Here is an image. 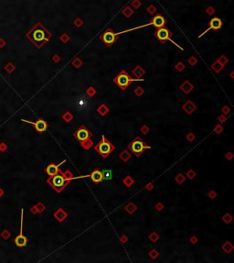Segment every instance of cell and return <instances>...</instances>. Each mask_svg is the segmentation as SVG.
<instances>
[{"instance_id": "obj_53", "label": "cell", "mask_w": 234, "mask_h": 263, "mask_svg": "<svg viewBox=\"0 0 234 263\" xmlns=\"http://www.w3.org/2000/svg\"><path fill=\"white\" fill-rule=\"evenodd\" d=\"M164 205H163V203H161V202H158V203H156V206H155V208H156V210L158 211V212H161V211L164 209Z\"/></svg>"}, {"instance_id": "obj_9", "label": "cell", "mask_w": 234, "mask_h": 263, "mask_svg": "<svg viewBox=\"0 0 234 263\" xmlns=\"http://www.w3.org/2000/svg\"><path fill=\"white\" fill-rule=\"evenodd\" d=\"M221 27H222V20H221L220 18H218V17H213V18L209 20L208 28H207L206 30H204L202 33H200V34L199 35V39L202 38L206 33H208L209 30L217 31V30L220 29Z\"/></svg>"}, {"instance_id": "obj_46", "label": "cell", "mask_w": 234, "mask_h": 263, "mask_svg": "<svg viewBox=\"0 0 234 263\" xmlns=\"http://www.w3.org/2000/svg\"><path fill=\"white\" fill-rule=\"evenodd\" d=\"M45 208H46V207H45V206H44L42 203H39V204L36 206V209H37V213H38V214H41L43 211L45 210Z\"/></svg>"}, {"instance_id": "obj_51", "label": "cell", "mask_w": 234, "mask_h": 263, "mask_svg": "<svg viewBox=\"0 0 234 263\" xmlns=\"http://www.w3.org/2000/svg\"><path fill=\"white\" fill-rule=\"evenodd\" d=\"M128 240H129V238H128V237H127L126 235H122V236L120 237V238H119V241L121 242L122 245L126 244V243L128 242Z\"/></svg>"}, {"instance_id": "obj_6", "label": "cell", "mask_w": 234, "mask_h": 263, "mask_svg": "<svg viewBox=\"0 0 234 263\" xmlns=\"http://www.w3.org/2000/svg\"><path fill=\"white\" fill-rule=\"evenodd\" d=\"M166 24V19L161 14H156V16H154V18L150 20V22L147 23V24L134 27V28H130V29L123 30V31H120V32H116V33H117V35H120V34H123V33H126V32H129V31H133V30H135V29H139V28H146V27L148 26H154L156 28H159L165 27Z\"/></svg>"}, {"instance_id": "obj_19", "label": "cell", "mask_w": 234, "mask_h": 263, "mask_svg": "<svg viewBox=\"0 0 234 263\" xmlns=\"http://www.w3.org/2000/svg\"><path fill=\"white\" fill-rule=\"evenodd\" d=\"M80 147H81L83 150H85V151H89V150H91V149L94 146V142H93V140H92L91 138L84 139V140L80 141Z\"/></svg>"}, {"instance_id": "obj_2", "label": "cell", "mask_w": 234, "mask_h": 263, "mask_svg": "<svg viewBox=\"0 0 234 263\" xmlns=\"http://www.w3.org/2000/svg\"><path fill=\"white\" fill-rule=\"evenodd\" d=\"M47 183L55 190L56 193H60L63 191V189L65 187H67L69 185V184L71 183V180L66 179L63 176L62 172L60 171L57 174H55L53 176H50L47 179Z\"/></svg>"}, {"instance_id": "obj_58", "label": "cell", "mask_w": 234, "mask_h": 263, "mask_svg": "<svg viewBox=\"0 0 234 263\" xmlns=\"http://www.w3.org/2000/svg\"><path fill=\"white\" fill-rule=\"evenodd\" d=\"M233 74H234V72H232V73L230 74V76H231V78H232V79H233V78H234Z\"/></svg>"}, {"instance_id": "obj_26", "label": "cell", "mask_w": 234, "mask_h": 263, "mask_svg": "<svg viewBox=\"0 0 234 263\" xmlns=\"http://www.w3.org/2000/svg\"><path fill=\"white\" fill-rule=\"evenodd\" d=\"M123 184H125V186H126L127 188H130L132 187L133 184H134V180L132 178V176L130 175H126L124 179H123Z\"/></svg>"}, {"instance_id": "obj_15", "label": "cell", "mask_w": 234, "mask_h": 263, "mask_svg": "<svg viewBox=\"0 0 234 263\" xmlns=\"http://www.w3.org/2000/svg\"><path fill=\"white\" fill-rule=\"evenodd\" d=\"M53 216H54V218H55L58 222L62 223V222H64V221L68 218L69 214L64 210L62 207H60L59 209H57V210L54 212Z\"/></svg>"}, {"instance_id": "obj_33", "label": "cell", "mask_w": 234, "mask_h": 263, "mask_svg": "<svg viewBox=\"0 0 234 263\" xmlns=\"http://www.w3.org/2000/svg\"><path fill=\"white\" fill-rule=\"evenodd\" d=\"M86 95L89 96V97H93L96 94H97V90L96 88H94L93 86H90L87 88V90L85 91Z\"/></svg>"}, {"instance_id": "obj_30", "label": "cell", "mask_w": 234, "mask_h": 263, "mask_svg": "<svg viewBox=\"0 0 234 263\" xmlns=\"http://www.w3.org/2000/svg\"><path fill=\"white\" fill-rule=\"evenodd\" d=\"M221 220H222V221H223V223H225L226 225H229V224H231V223H232V221L233 220V218H232V215L231 214L226 213L225 214H223V215H222Z\"/></svg>"}, {"instance_id": "obj_56", "label": "cell", "mask_w": 234, "mask_h": 263, "mask_svg": "<svg viewBox=\"0 0 234 263\" xmlns=\"http://www.w3.org/2000/svg\"><path fill=\"white\" fill-rule=\"evenodd\" d=\"M146 189L148 191V192H151L152 190H154V184L152 183H148V184L146 185Z\"/></svg>"}, {"instance_id": "obj_7", "label": "cell", "mask_w": 234, "mask_h": 263, "mask_svg": "<svg viewBox=\"0 0 234 263\" xmlns=\"http://www.w3.org/2000/svg\"><path fill=\"white\" fill-rule=\"evenodd\" d=\"M154 35H155V37H156V39H157L161 43L165 44L166 40H169V41H171L174 45H176L177 47H179L181 51H184V49H183L182 47H180L179 44H177L174 40H171L172 33H171V31H170L168 28H165V27L159 28H157L156 31H155Z\"/></svg>"}, {"instance_id": "obj_23", "label": "cell", "mask_w": 234, "mask_h": 263, "mask_svg": "<svg viewBox=\"0 0 234 263\" xmlns=\"http://www.w3.org/2000/svg\"><path fill=\"white\" fill-rule=\"evenodd\" d=\"M125 210L129 214H133L136 210H137V206L133 203V202H129L125 206Z\"/></svg>"}, {"instance_id": "obj_27", "label": "cell", "mask_w": 234, "mask_h": 263, "mask_svg": "<svg viewBox=\"0 0 234 263\" xmlns=\"http://www.w3.org/2000/svg\"><path fill=\"white\" fill-rule=\"evenodd\" d=\"M122 14L125 17V18H131L133 15V9L131 6H125L123 10H122Z\"/></svg>"}, {"instance_id": "obj_49", "label": "cell", "mask_w": 234, "mask_h": 263, "mask_svg": "<svg viewBox=\"0 0 234 263\" xmlns=\"http://www.w3.org/2000/svg\"><path fill=\"white\" fill-rule=\"evenodd\" d=\"M217 195H218V193H217V192H216V191H214V190H210V191L208 193V198H209V199H211V200L215 199V198L217 197Z\"/></svg>"}, {"instance_id": "obj_40", "label": "cell", "mask_w": 234, "mask_h": 263, "mask_svg": "<svg viewBox=\"0 0 234 263\" xmlns=\"http://www.w3.org/2000/svg\"><path fill=\"white\" fill-rule=\"evenodd\" d=\"M187 63H188L190 66H195V65L198 63V59H197L194 55H192V56H190V57L187 59Z\"/></svg>"}, {"instance_id": "obj_42", "label": "cell", "mask_w": 234, "mask_h": 263, "mask_svg": "<svg viewBox=\"0 0 234 263\" xmlns=\"http://www.w3.org/2000/svg\"><path fill=\"white\" fill-rule=\"evenodd\" d=\"M186 138L188 142H193L196 138V135L193 133V132H188L187 135H186Z\"/></svg>"}, {"instance_id": "obj_18", "label": "cell", "mask_w": 234, "mask_h": 263, "mask_svg": "<svg viewBox=\"0 0 234 263\" xmlns=\"http://www.w3.org/2000/svg\"><path fill=\"white\" fill-rule=\"evenodd\" d=\"M132 74L133 75L137 78V79H141L143 78V76L146 74V70L141 66V65H136L133 70H132Z\"/></svg>"}, {"instance_id": "obj_10", "label": "cell", "mask_w": 234, "mask_h": 263, "mask_svg": "<svg viewBox=\"0 0 234 263\" xmlns=\"http://www.w3.org/2000/svg\"><path fill=\"white\" fill-rule=\"evenodd\" d=\"M92 136V132L90 131L84 125H81L76 131L73 132V137L80 142L84 139L91 138Z\"/></svg>"}, {"instance_id": "obj_24", "label": "cell", "mask_w": 234, "mask_h": 263, "mask_svg": "<svg viewBox=\"0 0 234 263\" xmlns=\"http://www.w3.org/2000/svg\"><path fill=\"white\" fill-rule=\"evenodd\" d=\"M223 68H224V66H222V65L219 62L218 60L215 61V62L211 64V69H212L216 74H220V73L222 71Z\"/></svg>"}, {"instance_id": "obj_5", "label": "cell", "mask_w": 234, "mask_h": 263, "mask_svg": "<svg viewBox=\"0 0 234 263\" xmlns=\"http://www.w3.org/2000/svg\"><path fill=\"white\" fill-rule=\"evenodd\" d=\"M150 149L151 147L148 146L141 137H135L127 146V150L131 153L134 154L135 157H140L145 151Z\"/></svg>"}, {"instance_id": "obj_57", "label": "cell", "mask_w": 234, "mask_h": 263, "mask_svg": "<svg viewBox=\"0 0 234 263\" xmlns=\"http://www.w3.org/2000/svg\"><path fill=\"white\" fill-rule=\"evenodd\" d=\"M52 61H53L54 62H59L60 61V56L58 55V54L53 55V56H52Z\"/></svg>"}, {"instance_id": "obj_34", "label": "cell", "mask_w": 234, "mask_h": 263, "mask_svg": "<svg viewBox=\"0 0 234 263\" xmlns=\"http://www.w3.org/2000/svg\"><path fill=\"white\" fill-rule=\"evenodd\" d=\"M133 94H134L137 97H141V96L145 94V89H144L142 86H137V87L134 88Z\"/></svg>"}, {"instance_id": "obj_38", "label": "cell", "mask_w": 234, "mask_h": 263, "mask_svg": "<svg viewBox=\"0 0 234 263\" xmlns=\"http://www.w3.org/2000/svg\"><path fill=\"white\" fill-rule=\"evenodd\" d=\"M175 68H176V70L178 71V72H183L185 69H186V64L183 62L182 61H179L176 65H175Z\"/></svg>"}, {"instance_id": "obj_31", "label": "cell", "mask_w": 234, "mask_h": 263, "mask_svg": "<svg viewBox=\"0 0 234 263\" xmlns=\"http://www.w3.org/2000/svg\"><path fill=\"white\" fill-rule=\"evenodd\" d=\"M159 238H160V235H159L156 231L151 232L150 235L148 236V239H149L152 243H156Z\"/></svg>"}, {"instance_id": "obj_1", "label": "cell", "mask_w": 234, "mask_h": 263, "mask_svg": "<svg viewBox=\"0 0 234 263\" xmlns=\"http://www.w3.org/2000/svg\"><path fill=\"white\" fill-rule=\"evenodd\" d=\"M52 37V33L47 29L41 22H37L27 33V38L34 44L35 47L40 49Z\"/></svg>"}, {"instance_id": "obj_4", "label": "cell", "mask_w": 234, "mask_h": 263, "mask_svg": "<svg viewBox=\"0 0 234 263\" xmlns=\"http://www.w3.org/2000/svg\"><path fill=\"white\" fill-rule=\"evenodd\" d=\"M95 151L102 157L106 159L110 154H112L115 151V146L106 138V137L103 135L102 139L93 147Z\"/></svg>"}, {"instance_id": "obj_32", "label": "cell", "mask_w": 234, "mask_h": 263, "mask_svg": "<svg viewBox=\"0 0 234 263\" xmlns=\"http://www.w3.org/2000/svg\"><path fill=\"white\" fill-rule=\"evenodd\" d=\"M186 179H187L186 175H185V174H183V173H181V172H179V173H178V175L176 176L175 181H176L178 184H179V185H181V184H183L185 182H186Z\"/></svg>"}, {"instance_id": "obj_21", "label": "cell", "mask_w": 234, "mask_h": 263, "mask_svg": "<svg viewBox=\"0 0 234 263\" xmlns=\"http://www.w3.org/2000/svg\"><path fill=\"white\" fill-rule=\"evenodd\" d=\"M221 249H222L225 253L230 254V253H232V252L233 251L234 247L231 241H226V242H224V243L222 244Z\"/></svg>"}, {"instance_id": "obj_52", "label": "cell", "mask_w": 234, "mask_h": 263, "mask_svg": "<svg viewBox=\"0 0 234 263\" xmlns=\"http://www.w3.org/2000/svg\"><path fill=\"white\" fill-rule=\"evenodd\" d=\"M221 112H222L223 115L227 116L228 114L231 113V108H230L228 105H224V106H222V108H221Z\"/></svg>"}, {"instance_id": "obj_37", "label": "cell", "mask_w": 234, "mask_h": 263, "mask_svg": "<svg viewBox=\"0 0 234 263\" xmlns=\"http://www.w3.org/2000/svg\"><path fill=\"white\" fill-rule=\"evenodd\" d=\"M196 176H197V172H196L194 170H192V169L188 170V171L186 172V177H187V179H189V180H193Z\"/></svg>"}, {"instance_id": "obj_29", "label": "cell", "mask_w": 234, "mask_h": 263, "mask_svg": "<svg viewBox=\"0 0 234 263\" xmlns=\"http://www.w3.org/2000/svg\"><path fill=\"white\" fill-rule=\"evenodd\" d=\"M102 172H103L104 180L110 181V180L113 179V171L112 170H104V171H102Z\"/></svg>"}, {"instance_id": "obj_17", "label": "cell", "mask_w": 234, "mask_h": 263, "mask_svg": "<svg viewBox=\"0 0 234 263\" xmlns=\"http://www.w3.org/2000/svg\"><path fill=\"white\" fill-rule=\"evenodd\" d=\"M179 89L185 95H188V94H190L194 90V85H193V83L190 81L185 80L182 83L180 84Z\"/></svg>"}, {"instance_id": "obj_16", "label": "cell", "mask_w": 234, "mask_h": 263, "mask_svg": "<svg viewBox=\"0 0 234 263\" xmlns=\"http://www.w3.org/2000/svg\"><path fill=\"white\" fill-rule=\"evenodd\" d=\"M182 109L184 112L187 115H192L196 110H197V105L191 101V100H187L182 105Z\"/></svg>"}, {"instance_id": "obj_20", "label": "cell", "mask_w": 234, "mask_h": 263, "mask_svg": "<svg viewBox=\"0 0 234 263\" xmlns=\"http://www.w3.org/2000/svg\"><path fill=\"white\" fill-rule=\"evenodd\" d=\"M96 112L101 116V117H105L109 112H110V108L107 106L106 104H101L97 108H96Z\"/></svg>"}, {"instance_id": "obj_44", "label": "cell", "mask_w": 234, "mask_h": 263, "mask_svg": "<svg viewBox=\"0 0 234 263\" xmlns=\"http://www.w3.org/2000/svg\"><path fill=\"white\" fill-rule=\"evenodd\" d=\"M73 25L76 27V28H80V27L83 25V20H82L80 18H76V19L73 20Z\"/></svg>"}, {"instance_id": "obj_36", "label": "cell", "mask_w": 234, "mask_h": 263, "mask_svg": "<svg viewBox=\"0 0 234 263\" xmlns=\"http://www.w3.org/2000/svg\"><path fill=\"white\" fill-rule=\"evenodd\" d=\"M148 256L152 259V260H156L159 257V251L156 248H152L149 252H148Z\"/></svg>"}, {"instance_id": "obj_14", "label": "cell", "mask_w": 234, "mask_h": 263, "mask_svg": "<svg viewBox=\"0 0 234 263\" xmlns=\"http://www.w3.org/2000/svg\"><path fill=\"white\" fill-rule=\"evenodd\" d=\"M65 161H66V160L64 159V160H62V161H61L60 163H59V164H55V163L49 164V165L45 168V172H46L49 176H53V175L57 174V173L60 171V167Z\"/></svg>"}, {"instance_id": "obj_43", "label": "cell", "mask_w": 234, "mask_h": 263, "mask_svg": "<svg viewBox=\"0 0 234 263\" xmlns=\"http://www.w3.org/2000/svg\"><path fill=\"white\" fill-rule=\"evenodd\" d=\"M205 12H206V14H208V16H212V15H214V14H215L216 9H215V7H214V6H208V7L206 8Z\"/></svg>"}, {"instance_id": "obj_8", "label": "cell", "mask_w": 234, "mask_h": 263, "mask_svg": "<svg viewBox=\"0 0 234 263\" xmlns=\"http://www.w3.org/2000/svg\"><path fill=\"white\" fill-rule=\"evenodd\" d=\"M102 42L106 47H112L118 40V35L116 32L113 31L111 28H108L99 37Z\"/></svg>"}, {"instance_id": "obj_22", "label": "cell", "mask_w": 234, "mask_h": 263, "mask_svg": "<svg viewBox=\"0 0 234 263\" xmlns=\"http://www.w3.org/2000/svg\"><path fill=\"white\" fill-rule=\"evenodd\" d=\"M131 157H132V153H131L128 150H124V151H122L120 152V154H119V158H120V159H121L123 162H125V163L127 162L131 159Z\"/></svg>"}, {"instance_id": "obj_55", "label": "cell", "mask_w": 234, "mask_h": 263, "mask_svg": "<svg viewBox=\"0 0 234 263\" xmlns=\"http://www.w3.org/2000/svg\"><path fill=\"white\" fill-rule=\"evenodd\" d=\"M234 157V154L232 152V151H229L225 154V159H228V160H232Z\"/></svg>"}, {"instance_id": "obj_35", "label": "cell", "mask_w": 234, "mask_h": 263, "mask_svg": "<svg viewBox=\"0 0 234 263\" xmlns=\"http://www.w3.org/2000/svg\"><path fill=\"white\" fill-rule=\"evenodd\" d=\"M70 40H71V37H70V35L67 34V33H62V34L60 35V40L63 44H67V43L70 41Z\"/></svg>"}, {"instance_id": "obj_12", "label": "cell", "mask_w": 234, "mask_h": 263, "mask_svg": "<svg viewBox=\"0 0 234 263\" xmlns=\"http://www.w3.org/2000/svg\"><path fill=\"white\" fill-rule=\"evenodd\" d=\"M23 122H26V123H28L30 125H32L34 127V129L37 130V132L39 133H43L47 130L48 129V123L43 119V118H39L37 121L35 122H32V121H29V120H26V119H22Z\"/></svg>"}, {"instance_id": "obj_54", "label": "cell", "mask_w": 234, "mask_h": 263, "mask_svg": "<svg viewBox=\"0 0 234 263\" xmlns=\"http://www.w3.org/2000/svg\"><path fill=\"white\" fill-rule=\"evenodd\" d=\"M189 242L191 243V244H193V245H195V244H197L198 242H199V238L196 237L195 235H193L192 237H189Z\"/></svg>"}, {"instance_id": "obj_39", "label": "cell", "mask_w": 234, "mask_h": 263, "mask_svg": "<svg viewBox=\"0 0 234 263\" xmlns=\"http://www.w3.org/2000/svg\"><path fill=\"white\" fill-rule=\"evenodd\" d=\"M218 61H219V62H220L222 66H224V67H225V65H226V64H228V63H229V59H228L225 55H221V56H220V58L218 59Z\"/></svg>"}, {"instance_id": "obj_25", "label": "cell", "mask_w": 234, "mask_h": 263, "mask_svg": "<svg viewBox=\"0 0 234 263\" xmlns=\"http://www.w3.org/2000/svg\"><path fill=\"white\" fill-rule=\"evenodd\" d=\"M73 118H74V117H73V115H72L70 111H66V112L61 116V119H62L64 122H66V123L72 122V121L73 120Z\"/></svg>"}, {"instance_id": "obj_11", "label": "cell", "mask_w": 234, "mask_h": 263, "mask_svg": "<svg viewBox=\"0 0 234 263\" xmlns=\"http://www.w3.org/2000/svg\"><path fill=\"white\" fill-rule=\"evenodd\" d=\"M23 215H24V210L22 209L21 210V215H20V232H19V235L15 238V244L19 248L26 247L27 243V238L22 234V231H23Z\"/></svg>"}, {"instance_id": "obj_3", "label": "cell", "mask_w": 234, "mask_h": 263, "mask_svg": "<svg viewBox=\"0 0 234 263\" xmlns=\"http://www.w3.org/2000/svg\"><path fill=\"white\" fill-rule=\"evenodd\" d=\"M136 81H144L143 78L141 79H137V78H132L129 74H127L126 71L125 70H122L114 78L113 80V82L122 90V91H125L127 90V88L130 86L131 84L133 83V82H136Z\"/></svg>"}, {"instance_id": "obj_13", "label": "cell", "mask_w": 234, "mask_h": 263, "mask_svg": "<svg viewBox=\"0 0 234 263\" xmlns=\"http://www.w3.org/2000/svg\"><path fill=\"white\" fill-rule=\"evenodd\" d=\"M89 178L92 180V183L95 184H99L104 181V177H103V172L101 170H99L98 168L94 169L90 174H89Z\"/></svg>"}, {"instance_id": "obj_50", "label": "cell", "mask_w": 234, "mask_h": 263, "mask_svg": "<svg viewBox=\"0 0 234 263\" xmlns=\"http://www.w3.org/2000/svg\"><path fill=\"white\" fill-rule=\"evenodd\" d=\"M217 119H218V121H219L220 124H223V123H225V122L227 121V116L221 114V115H220V116L218 117Z\"/></svg>"}, {"instance_id": "obj_45", "label": "cell", "mask_w": 234, "mask_h": 263, "mask_svg": "<svg viewBox=\"0 0 234 263\" xmlns=\"http://www.w3.org/2000/svg\"><path fill=\"white\" fill-rule=\"evenodd\" d=\"M140 131L142 132V134H144V135H146V134H148L149 132H150V128L147 126V125H143L141 128H140Z\"/></svg>"}, {"instance_id": "obj_28", "label": "cell", "mask_w": 234, "mask_h": 263, "mask_svg": "<svg viewBox=\"0 0 234 263\" xmlns=\"http://www.w3.org/2000/svg\"><path fill=\"white\" fill-rule=\"evenodd\" d=\"M72 66H73L74 68L79 69V68H80V67L83 65V62H82V60H81L80 57H76V58L73 59V61L72 62Z\"/></svg>"}, {"instance_id": "obj_41", "label": "cell", "mask_w": 234, "mask_h": 263, "mask_svg": "<svg viewBox=\"0 0 234 263\" xmlns=\"http://www.w3.org/2000/svg\"><path fill=\"white\" fill-rule=\"evenodd\" d=\"M146 11H147V13H149L150 15H155L156 13V11H157V7H156V6H154V5H150V6H148V7L146 8Z\"/></svg>"}, {"instance_id": "obj_48", "label": "cell", "mask_w": 234, "mask_h": 263, "mask_svg": "<svg viewBox=\"0 0 234 263\" xmlns=\"http://www.w3.org/2000/svg\"><path fill=\"white\" fill-rule=\"evenodd\" d=\"M142 6V2L140 0H133L132 2V6L134 8V9H138L140 6Z\"/></svg>"}, {"instance_id": "obj_47", "label": "cell", "mask_w": 234, "mask_h": 263, "mask_svg": "<svg viewBox=\"0 0 234 263\" xmlns=\"http://www.w3.org/2000/svg\"><path fill=\"white\" fill-rule=\"evenodd\" d=\"M223 127L221 126V125H216L215 127H214V129H213V131L215 132L216 134H220V133H222L223 132Z\"/></svg>"}]
</instances>
